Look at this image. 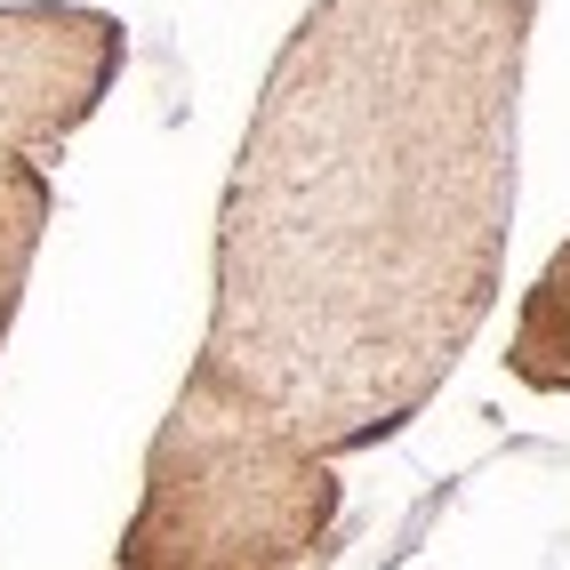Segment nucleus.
<instances>
[{
    "mask_svg": "<svg viewBox=\"0 0 570 570\" xmlns=\"http://www.w3.org/2000/svg\"><path fill=\"white\" fill-rule=\"evenodd\" d=\"M507 370L522 377L530 394H570V242L547 257V274L530 282V297H522Z\"/></svg>",
    "mask_w": 570,
    "mask_h": 570,
    "instance_id": "nucleus-4",
    "label": "nucleus"
},
{
    "mask_svg": "<svg viewBox=\"0 0 570 570\" xmlns=\"http://www.w3.org/2000/svg\"><path fill=\"white\" fill-rule=\"evenodd\" d=\"M121 65V17L81 9V0H0V346L57 217L49 161L72 145V129L97 121Z\"/></svg>",
    "mask_w": 570,
    "mask_h": 570,
    "instance_id": "nucleus-3",
    "label": "nucleus"
},
{
    "mask_svg": "<svg viewBox=\"0 0 570 570\" xmlns=\"http://www.w3.org/2000/svg\"><path fill=\"white\" fill-rule=\"evenodd\" d=\"M337 459L306 450L249 402L177 386L154 450L145 499L121 530V570H289L322 562L337 539Z\"/></svg>",
    "mask_w": 570,
    "mask_h": 570,
    "instance_id": "nucleus-2",
    "label": "nucleus"
},
{
    "mask_svg": "<svg viewBox=\"0 0 570 570\" xmlns=\"http://www.w3.org/2000/svg\"><path fill=\"white\" fill-rule=\"evenodd\" d=\"M539 0H314L217 202L185 386L322 459L394 442L499 306Z\"/></svg>",
    "mask_w": 570,
    "mask_h": 570,
    "instance_id": "nucleus-1",
    "label": "nucleus"
}]
</instances>
